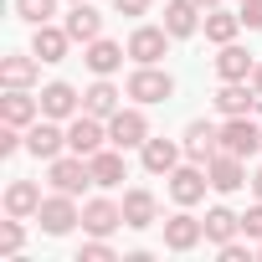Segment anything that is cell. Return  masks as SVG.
<instances>
[{
	"label": "cell",
	"instance_id": "cell-1",
	"mask_svg": "<svg viewBox=\"0 0 262 262\" xmlns=\"http://www.w3.org/2000/svg\"><path fill=\"white\" fill-rule=\"evenodd\" d=\"M144 139H149V118H144L139 108H118V113L108 118V144H118V149H144Z\"/></svg>",
	"mask_w": 262,
	"mask_h": 262
},
{
	"label": "cell",
	"instance_id": "cell-2",
	"mask_svg": "<svg viewBox=\"0 0 262 262\" xmlns=\"http://www.w3.org/2000/svg\"><path fill=\"white\" fill-rule=\"evenodd\" d=\"M134 103H165L170 93H175V77L170 72H160V67H134L128 72V88H123Z\"/></svg>",
	"mask_w": 262,
	"mask_h": 262
},
{
	"label": "cell",
	"instance_id": "cell-3",
	"mask_svg": "<svg viewBox=\"0 0 262 262\" xmlns=\"http://www.w3.org/2000/svg\"><path fill=\"white\" fill-rule=\"evenodd\" d=\"M47 180H52V190L77 195L82 185H93V170H88V160H82V155H57V160H52V170H47Z\"/></svg>",
	"mask_w": 262,
	"mask_h": 262
},
{
	"label": "cell",
	"instance_id": "cell-4",
	"mask_svg": "<svg viewBox=\"0 0 262 262\" xmlns=\"http://www.w3.org/2000/svg\"><path fill=\"white\" fill-rule=\"evenodd\" d=\"M206 185H211V175H206L195 160L170 170V201H175V206H195V201H206Z\"/></svg>",
	"mask_w": 262,
	"mask_h": 262
},
{
	"label": "cell",
	"instance_id": "cell-5",
	"mask_svg": "<svg viewBox=\"0 0 262 262\" xmlns=\"http://www.w3.org/2000/svg\"><path fill=\"white\" fill-rule=\"evenodd\" d=\"M36 221H41V231H47V236H67V231L82 221V211L72 206V195H62V190H57V195H47V201H41Z\"/></svg>",
	"mask_w": 262,
	"mask_h": 262
},
{
	"label": "cell",
	"instance_id": "cell-6",
	"mask_svg": "<svg viewBox=\"0 0 262 262\" xmlns=\"http://www.w3.org/2000/svg\"><path fill=\"white\" fill-rule=\"evenodd\" d=\"M26 149H31L36 160H47V165H52V160L67 149V128H57V118H47V113H41V118L26 128Z\"/></svg>",
	"mask_w": 262,
	"mask_h": 262
},
{
	"label": "cell",
	"instance_id": "cell-7",
	"mask_svg": "<svg viewBox=\"0 0 262 262\" xmlns=\"http://www.w3.org/2000/svg\"><path fill=\"white\" fill-rule=\"evenodd\" d=\"M103 144H108V128H103L93 113H77V118L67 123V149H72V155L88 160V155H98Z\"/></svg>",
	"mask_w": 262,
	"mask_h": 262
},
{
	"label": "cell",
	"instance_id": "cell-8",
	"mask_svg": "<svg viewBox=\"0 0 262 262\" xmlns=\"http://www.w3.org/2000/svg\"><path fill=\"white\" fill-rule=\"evenodd\" d=\"M221 149H231V155H242V160L262 149V134H257V123H252L247 113H236V118L221 123Z\"/></svg>",
	"mask_w": 262,
	"mask_h": 262
},
{
	"label": "cell",
	"instance_id": "cell-9",
	"mask_svg": "<svg viewBox=\"0 0 262 262\" xmlns=\"http://www.w3.org/2000/svg\"><path fill=\"white\" fill-rule=\"evenodd\" d=\"M165 52H170V31L165 26H139L134 36H128V57H134L139 67H155Z\"/></svg>",
	"mask_w": 262,
	"mask_h": 262
},
{
	"label": "cell",
	"instance_id": "cell-10",
	"mask_svg": "<svg viewBox=\"0 0 262 262\" xmlns=\"http://www.w3.org/2000/svg\"><path fill=\"white\" fill-rule=\"evenodd\" d=\"M185 155H190L195 165H211V160L221 155V128L206 123V118H195V123L185 128Z\"/></svg>",
	"mask_w": 262,
	"mask_h": 262
},
{
	"label": "cell",
	"instance_id": "cell-11",
	"mask_svg": "<svg viewBox=\"0 0 262 262\" xmlns=\"http://www.w3.org/2000/svg\"><path fill=\"white\" fill-rule=\"evenodd\" d=\"M41 118V98H31L26 88H11L0 98V123H16V128H31Z\"/></svg>",
	"mask_w": 262,
	"mask_h": 262
},
{
	"label": "cell",
	"instance_id": "cell-12",
	"mask_svg": "<svg viewBox=\"0 0 262 262\" xmlns=\"http://www.w3.org/2000/svg\"><path fill=\"white\" fill-rule=\"evenodd\" d=\"M206 175H211V190H221V195H231V190H242V185H247L242 155H231V149H221V155L206 165Z\"/></svg>",
	"mask_w": 262,
	"mask_h": 262
},
{
	"label": "cell",
	"instance_id": "cell-13",
	"mask_svg": "<svg viewBox=\"0 0 262 262\" xmlns=\"http://www.w3.org/2000/svg\"><path fill=\"white\" fill-rule=\"evenodd\" d=\"M118 226H123V206H113V201H103V195L82 206V231H88V236H108V231H118Z\"/></svg>",
	"mask_w": 262,
	"mask_h": 262
},
{
	"label": "cell",
	"instance_id": "cell-14",
	"mask_svg": "<svg viewBox=\"0 0 262 262\" xmlns=\"http://www.w3.org/2000/svg\"><path fill=\"white\" fill-rule=\"evenodd\" d=\"M155 216H160V201H155V190H123V226H134V231H144V226H155Z\"/></svg>",
	"mask_w": 262,
	"mask_h": 262
},
{
	"label": "cell",
	"instance_id": "cell-15",
	"mask_svg": "<svg viewBox=\"0 0 262 262\" xmlns=\"http://www.w3.org/2000/svg\"><path fill=\"white\" fill-rule=\"evenodd\" d=\"M67 36H72V41H82V47L103 36V16L88 6V0H72V11H67Z\"/></svg>",
	"mask_w": 262,
	"mask_h": 262
},
{
	"label": "cell",
	"instance_id": "cell-16",
	"mask_svg": "<svg viewBox=\"0 0 262 262\" xmlns=\"http://www.w3.org/2000/svg\"><path fill=\"white\" fill-rule=\"evenodd\" d=\"M67 47H72L67 26H52V21H41V26H36V36H31V52H36L41 62H62V57H67Z\"/></svg>",
	"mask_w": 262,
	"mask_h": 262
},
{
	"label": "cell",
	"instance_id": "cell-17",
	"mask_svg": "<svg viewBox=\"0 0 262 262\" xmlns=\"http://www.w3.org/2000/svg\"><path fill=\"white\" fill-rule=\"evenodd\" d=\"M252 72H257L252 52H242L236 41H226V47H221V57H216V77H221V82H247Z\"/></svg>",
	"mask_w": 262,
	"mask_h": 262
},
{
	"label": "cell",
	"instance_id": "cell-18",
	"mask_svg": "<svg viewBox=\"0 0 262 262\" xmlns=\"http://www.w3.org/2000/svg\"><path fill=\"white\" fill-rule=\"evenodd\" d=\"M201 236H206V221H195V216H185V211L165 221V247H170V252H190Z\"/></svg>",
	"mask_w": 262,
	"mask_h": 262
},
{
	"label": "cell",
	"instance_id": "cell-19",
	"mask_svg": "<svg viewBox=\"0 0 262 262\" xmlns=\"http://www.w3.org/2000/svg\"><path fill=\"white\" fill-rule=\"evenodd\" d=\"M77 93H72V82H47L41 88V113L47 118H77Z\"/></svg>",
	"mask_w": 262,
	"mask_h": 262
},
{
	"label": "cell",
	"instance_id": "cell-20",
	"mask_svg": "<svg viewBox=\"0 0 262 262\" xmlns=\"http://www.w3.org/2000/svg\"><path fill=\"white\" fill-rule=\"evenodd\" d=\"M88 170H93V185H103V190H108V185H118V180H123V170H128V165H123V149L113 144V149L88 155Z\"/></svg>",
	"mask_w": 262,
	"mask_h": 262
},
{
	"label": "cell",
	"instance_id": "cell-21",
	"mask_svg": "<svg viewBox=\"0 0 262 262\" xmlns=\"http://www.w3.org/2000/svg\"><path fill=\"white\" fill-rule=\"evenodd\" d=\"M41 211V185L36 180H11V190H6V216H36Z\"/></svg>",
	"mask_w": 262,
	"mask_h": 262
},
{
	"label": "cell",
	"instance_id": "cell-22",
	"mask_svg": "<svg viewBox=\"0 0 262 262\" xmlns=\"http://www.w3.org/2000/svg\"><path fill=\"white\" fill-rule=\"evenodd\" d=\"M165 31L170 36H195L201 31V6L195 0H170L165 6Z\"/></svg>",
	"mask_w": 262,
	"mask_h": 262
},
{
	"label": "cell",
	"instance_id": "cell-23",
	"mask_svg": "<svg viewBox=\"0 0 262 262\" xmlns=\"http://www.w3.org/2000/svg\"><path fill=\"white\" fill-rule=\"evenodd\" d=\"M82 62H88V67H93L98 77H113V72L123 67V47H118V41H103V36H98V41H88Z\"/></svg>",
	"mask_w": 262,
	"mask_h": 262
},
{
	"label": "cell",
	"instance_id": "cell-24",
	"mask_svg": "<svg viewBox=\"0 0 262 262\" xmlns=\"http://www.w3.org/2000/svg\"><path fill=\"white\" fill-rule=\"evenodd\" d=\"M118 98H123V93H118L108 77H98V82L82 93V113H93V118H113V113H118Z\"/></svg>",
	"mask_w": 262,
	"mask_h": 262
},
{
	"label": "cell",
	"instance_id": "cell-25",
	"mask_svg": "<svg viewBox=\"0 0 262 262\" xmlns=\"http://www.w3.org/2000/svg\"><path fill=\"white\" fill-rule=\"evenodd\" d=\"M236 231H242V216H231L226 206H211L206 211V242L226 247V242H236Z\"/></svg>",
	"mask_w": 262,
	"mask_h": 262
},
{
	"label": "cell",
	"instance_id": "cell-26",
	"mask_svg": "<svg viewBox=\"0 0 262 262\" xmlns=\"http://www.w3.org/2000/svg\"><path fill=\"white\" fill-rule=\"evenodd\" d=\"M216 108H221L226 118H236V113L257 108V93H247V82H221V88H216Z\"/></svg>",
	"mask_w": 262,
	"mask_h": 262
},
{
	"label": "cell",
	"instance_id": "cell-27",
	"mask_svg": "<svg viewBox=\"0 0 262 262\" xmlns=\"http://www.w3.org/2000/svg\"><path fill=\"white\" fill-rule=\"evenodd\" d=\"M175 165H180V149L170 139H144V170L149 175H170Z\"/></svg>",
	"mask_w": 262,
	"mask_h": 262
},
{
	"label": "cell",
	"instance_id": "cell-28",
	"mask_svg": "<svg viewBox=\"0 0 262 262\" xmlns=\"http://www.w3.org/2000/svg\"><path fill=\"white\" fill-rule=\"evenodd\" d=\"M36 52L31 57H6V62H0V82H6V88H31L36 82Z\"/></svg>",
	"mask_w": 262,
	"mask_h": 262
},
{
	"label": "cell",
	"instance_id": "cell-29",
	"mask_svg": "<svg viewBox=\"0 0 262 262\" xmlns=\"http://www.w3.org/2000/svg\"><path fill=\"white\" fill-rule=\"evenodd\" d=\"M236 31H242V16H231V11H206V36L216 41V47H226V41H236Z\"/></svg>",
	"mask_w": 262,
	"mask_h": 262
},
{
	"label": "cell",
	"instance_id": "cell-30",
	"mask_svg": "<svg viewBox=\"0 0 262 262\" xmlns=\"http://www.w3.org/2000/svg\"><path fill=\"white\" fill-rule=\"evenodd\" d=\"M52 11H57V0H16V16H21V21H31V26L52 21Z\"/></svg>",
	"mask_w": 262,
	"mask_h": 262
},
{
	"label": "cell",
	"instance_id": "cell-31",
	"mask_svg": "<svg viewBox=\"0 0 262 262\" xmlns=\"http://www.w3.org/2000/svg\"><path fill=\"white\" fill-rule=\"evenodd\" d=\"M21 242H26V231H21V216H11L6 226H0V257H16V252H21Z\"/></svg>",
	"mask_w": 262,
	"mask_h": 262
},
{
	"label": "cell",
	"instance_id": "cell-32",
	"mask_svg": "<svg viewBox=\"0 0 262 262\" xmlns=\"http://www.w3.org/2000/svg\"><path fill=\"white\" fill-rule=\"evenodd\" d=\"M77 262H113V247H108L103 236H93V242L77 252Z\"/></svg>",
	"mask_w": 262,
	"mask_h": 262
},
{
	"label": "cell",
	"instance_id": "cell-33",
	"mask_svg": "<svg viewBox=\"0 0 262 262\" xmlns=\"http://www.w3.org/2000/svg\"><path fill=\"white\" fill-rule=\"evenodd\" d=\"M21 144H26V139H21V128H16V123H6V128H0V155H6V160H11Z\"/></svg>",
	"mask_w": 262,
	"mask_h": 262
},
{
	"label": "cell",
	"instance_id": "cell-34",
	"mask_svg": "<svg viewBox=\"0 0 262 262\" xmlns=\"http://www.w3.org/2000/svg\"><path fill=\"white\" fill-rule=\"evenodd\" d=\"M242 231H247L252 242H262V201H257V206H252V211L242 216Z\"/></svg>",
	"mask_w": 262,
	"mask_h": 262
},
{
	"label": "cell",
	"instance_id": "cell-35",
	"mask_svg": "<svg viewBox=\"0 0 262 262\" xmlns=\"http://www.w3.org/2000/svg\"><path fill=\"white\" fill-rule=\"evenodd\" d=\"M242 26L262 31V0H242Z\"/></svg>",
	"mask_w": 262,
	"mask_h": 262
},
{
	"label": "cell",
	"instance_id": "cell-36",
	"mask_svg": "<svg viewBox=\"0 0 262 262\" xmlns=\"http://www.w3.org/2000/svg\"><path fill=\"white\" fill-rule=\"evenodd\" d=\"M113 11H118V16H144L149 0H113Z\"/></svg>",
	"mask_w": 262,
	"mask_h": 262
},
{
	"label": "cell",
	"instance_id": "cell-37",
	"mask_svg": "<svg viewBox=\"0 0 262 262\" xmlns=\"http://www.w3.org/2000/svg\"><path fill=\"white\" fill-rule=\"evenodd\" d=\"M252 257V247H242V242H226L221 247V262H247Z\"/></svg>",
	"mask_w": 262,
	"mask_h": 262
},
{
	"label": "cell",
	"instance_id": "cell-38",
	"mask_svg": "<svg viewBox=\"0 0 262 262\" xmlns=\"http://www.w3.org/2000/svg\"><path fill=\"white\" fill-rule=\"evenodd\" d=\"M252 190H257V201H262V170H257V175H252Z\"/></svg>",
	"mask_w": 262,
	"mask_h": 262
},
{
	"label": "cell",
	"instance_id": "cell-39",
	"mask_svg": "<svg viewBox=\"0 0 262 262\" xmlns=\"http://www.w3.org/2000/svg\"><path fill=\"white\" fill-rule=\"evenodd\" d=\"M252 88H257V93H262V62H257V72H252Z\"/></svg>",
	"mask_w": 262,
	"mask_h": 262
},
{
	"label": "cell",
	"instance_id": "cell-40",
	"mask_svg": "<svg viewBox=\"0 0 262 262\" xmlns=\"http://www.w3.org/2000/svg\"><path fill=\"white\" fill-rule=\"evenodd\" d=\"M195 6H201V11H211V6H221V0H195Z\"/></svg>",
	"mask_w": 262,
	"mask_h": 262
},
{
	"label": "cell",
	"instance_id": "cell-41",
	"mask_svg": "<svg viewBox=\"0 0 262 262\" xmlns=\"http://www.w3.org/2000/svg\"><path fill=\"white\" fill-rule=\"evenodd\" d=\"M257 257H262V247H257Z\"/></svg>",
	"mask_w": 262,
	"mask_h": 262
}]
</instances>
